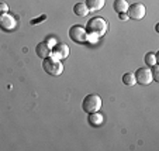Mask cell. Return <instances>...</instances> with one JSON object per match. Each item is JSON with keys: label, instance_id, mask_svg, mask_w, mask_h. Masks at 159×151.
<instances>
[{"label": "cell", "instance_id": "1", "mask_svg": "<svg viewBox=\"0 0 159 151\" xmlns=\"http://www.w3.org/2000/svg\"><path fill=\"white\" fill-rule=\"evenodd\" d=\"M108 30V24L107 21L102 17H94L92 20L87 21L86 24V33L87 34H94L97 37H102L107 33Z\"/></svg>", "mask_w": 159, "mask_h": 151}, {"label": "cell", "instance_id": "2", "mask_svg": "<svg viewBox=\"0 0 159 151\" xmlns=\"http://www.w3.org/2000/svg\"><path fill=\"white\" fill-rule=\"evenodd\" d=\"M42 68H44L45 72L51 76H59L63 72V65L61 62V59H57L52 55L42 59Z\"/></svg>", "mask_w": 159, "mask_h": 151}, {"label": "cell", "instance_id": "3", "mask_svg": "<svg viewBox=\"0 0 159 151\" xmlns=\"http://www.w3.org/2000/svg\"><path fill=\"white\" fill-rule=\"evenodd\" d=\"M100 107H102V97L96 93L87 95L83 99V102H82V109H83V112L87 113V115L99 112Z\"/></svg>", "mask_w": 159, "mask_h": 151}, {"label": "cell", "instance_id": "4", "mask_svg": "<svg viewBox=\"0 0 159 151\" xmlns=\"http://www.w3.org/2000/svg\"><path fill=\"white\" fill-rule=\"evenodd\" d=\"M69 37L72 41L78 42V44H82V42H86L87 41V33H86V28L82 27V26L76 24L72 26L69 28Z\"/></svg>", "mask_w": 159, "mask_h": 151}, {"label": "cell", "instance_id": "5", "mask_svg": "<svg viewBox=\"0 0 159 151\" xmlns=\"http://www.w3.org/2000/svg\"><path fill=\"white\" fill-rule=\"evenodd\" d=\"M127 14H128V18H132V20H141L145 16V6L142 3H132L128 6V10H127Z\"/></svg>", "mask_w": 159, "mask_h": 151}, {"label": "cell", "instance_id": "6", "mask_svg": "<svg viewBox=\"0 0 159 151\" xmlns=\"http://www.w3.org/2000/svg\"><path fill=\"white\" fill-rule=\"evenodd\" d=\"M134 76H135V82L139 85H144V86H147V85H149L152 82V75H151L149 68H138L137 72L134 73Z\"/></svg>", "mask_w": 159, "mask_h": 151}, {"label": "cell", "instance_id": "7", "mask_svg": "<svg viewBox=\"0 0 159 151\" xmlns=\"http://www.w3.org/2000/svg\"><path fill=\"white\" fill-rule=\"evenodd\" d=\"M17 26L16 23V18L13 17L9 13H4V14H0V30L6 31V33H10L13 31Z\"/></svg>", "mask_w": 159, "mask_h": 151}, {"label": "cell", "instance_id": "8", "mask_svg": "<svg viewBox=\"0 0 159 151\" xmlns=\"http://www.w3.org/2000/svg\"><path fill=\"white\" fill-rule=\"evenodd\" d=\"M51 55L57 59H65V58L69 57V45H66L65 42H57L54 47H52V52Z\"/></svg>", "mask_w": 159, "mask_h": 151}, {"label": "cell", "instance_id": "9", "mask_svg": "<svg viewBox=\"0 0 159 151\" xmlns=\"http://www.w3.org/2000/svg\"><path fill=\"white\" fill-rule=\"evenodd\" d=\"M51 52H52V48L45 41L44 42H39L38 45L35 47V54H37V57H39L41 59L49 57V55H51Z\"/></svg>", "mask_w": 159, "mask_h": 151}, {"label": "cell", "instance_id": "10", "mask_svg": "<svg viewBox=\"0 0 159 151\" xmlns=\"http://www.w3.org/2000/svg\"><path fill=\"white\" fill-rule=\"evenodd\" d=\"M104 3H106V0H86L84 2L89 12H99V10L103 9Z\"/></svg>", "mask_w": 159, "mask_h": 151}, {"label": "cell", "instance_id": "11", "mask_svg": "<svg viewBox=\"0 0 159 151\" xmlns=\"http://www.w3.org/2000/svg\"><path fill=\"white\" fill-rule=\"evenodd\" d=\"M87 120H89V123L92 124L93 127H99V126H102L103 124V115L102 113H97V112H94V113H90L89 115V117H87Z\"/></svg>", "mask_w": 159, "mask_h": 151}, {"label": "cell", "instance_id": "12", "mask_svg": "<svg viewBox=\"0 0 159 151\" xmlns=\"http://www.w3.org/2000/svg\"><path fill=\"white\" fill-rule=\"evenodd\" d=\"M128 2L127 0H114V4H113V7H114V12H117L118 14L120 13H127V10H128Z\"/></svg>", "mask_w": 159, "mask_h": 151}, {"label": "cell", "instance_id": "13", "mask_svg": "<svg viewBox=\"0 0 159 151\" xmlns=\"http://www.w3.org/2000/svg\"><path fill=\"white\" fill-rule=\"evenodd\" d=\"M73 13L76 16H79V17H84V16L89 14V9H87V6L84 3H76L73 6Z\"/></svg>", "mask_w": 159, "mask_h": 151}, {"label": "cell", "instance_id": "14", "mask_svg": "<svg viewBox=\"0 0 159 151\" xmlns=\"http://www.w3.org/2000/svg\"><path fill=\"white\" fill-rule=\"evenodd\" d=\"M123 83H124V85H127V86H132V85L137 83V82H135V76H134V73H131V72L124 73V75H123Z\"/></svg>", "mask_w": 159, "mask_h": 151}, {"label": "cell", "instance_id": "15", "mask_svg": "<svg viewBox=\"0 0 159 151\" xmlns=\"http://www.w3.org/2000/svg\"><path fill=\"white\" fill-rule=\"evenodd\" d=\"M144 61H145V64H147L149 68L153 67V65H156V54L155 52H148V54L145 55Z\"/></svg>", "mask_w": 159, "mask_h": 151}, {"label": "cell", "instance_id": "16", "mask_svg": "<svg viewBox=\"0 0 159 151\" xmlns=\"http://www.w3.org/2000/svg\"><path fill=\"white\" fill-rule=\"evenodd\" d=\"M149 69H151V75H152V81L159 82V68L156 67V65H153V67H151Z\"/></svg>", "mask_w": 159, "mask_h": 151}, {"label": "cell", "instance_id": "17", "mask_svg": "<svg viewBox=\"0 0 159 151\" xmlns=\"http://www.w3.org/2000/svg\"><path fill=\"white\" fill-rule=\"evenodd\" d=\"M45 42H47V44H48L49 47H54L55 44H57V40H55V37H52V35H49V37H47V38H45Z\"/></svg>", "mask_w": 159, "mask_h": 151}, {"label": "cell", "instance_id": "18", "mask_svg": "<svg viewBox=\"0 0 159 151\" xmlns=\"http://www.w3.org/2000/svg\"><path fill=\"white\" fill-rule=\"evenodd\" d=\"M7 12H9V6L4 2H0V14H4Z\"/></svg>", "mask_w": 159, "mask_h": 151}, {"label": "cell", "instance_id": "19", "mask_svg": "<svg viewBox=\"0 0 159 151\" xmlns=\"http://www.w3.org/2000/svg\"><path fill=\"white\" fill-rule=\"evenodd\" d=\"M118 17H120V20H123V21L128 20V14H127V13H120V14H118Z\"/></svg>", "mask_w": 159, "mask_h": 151}, {"label": "cell", "instance_id": "20", "mask_svg": "<svg viewBox=\"0 0 159 151\" xmlns=\"http://www.w3.org/2000/svg\"><path fill=\"white\" fill-rule=\"evenodd\" d=\"M41 20H45V16H42V17H39L38 20H31V24H38V21Z\"/></svg>", "mask_w": 159, "mask_h": 151}]
</instances>
